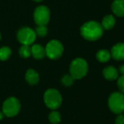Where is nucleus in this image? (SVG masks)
Masks as SVG:
<instances>
[{"label":"nucleus","instance_id":"f257e3e1","mask_svg":"<svg viewBox=\"0 0 124 124\" xmlns=\"http://www.w3.org/2000/svg\"><path fill=\"white\" fill-rule=\"evenodd\" d=\"M104 33V29L101 23L95 20H90L82 25L80 27V34L84 39L90 42L99 40Z\"/></svg>","mask_w":124,"mask_h":124},{"label":"nucleus","instance_id":"f03ea898","mask_svg":"<svg viewBox=\"0 0 124 124\" xmlns=\"http://www.w3.org/2000/svg\"><path fill=\"white\" fill-rule=\"evenodd\" d=\"M89 71V65L87 60L85 59L75 58L72 60L69 66V74L74 78L75 80H79L85 77Z\"/></svg>","mask_w":124,"mask_h":124},{"label":"nucleus","instance_id":"7ed1b4c3","mask_svg":"<svg viewBox=\"0 0 124 124\" xmlns=\"http://www.w3.org/2000/svg\"><path fill=\"white\" fill-rule=\"evenodd\" d=\"M108 107L114 114L124 113V94L120 91L113 92L108 98Z\"/></svg>","mask_w":124,"mask_h":124},{"label":"nucleus","instance_id":"20e7f679","mask_svg":"<svg viewBox=\"0 0 124 124\" xmlns=\"http://www.w3.org/2000/svg\"><path fill=\"white\" fill-rule=\"evenodd\" d=\"M45 105L51 110H57L61 106L62 98L60 92L55 88H49L44 94Z\"/></svg>","mask_w":124,"mask_h":124},{"label":"nucleus","instance_id":"39448f33","mask_svg":"<svg viewBox=\"0 0 124 124\" xmlns=\"http://www.w3.org/2000/svg\"><path fill=\"white\" fill-rule=\"evenodd\" d=\"M45 50H46V56H47L51 60H55L62 57L64 51V48L60 41L53 39L51 40L46 44Z\"/></svg>","mask_w":124,"mask_h":124},{"label":"nucleus","instance_id":"423d86ee","mask_svg":"<svg viewBox=\"0 0 124 124\" xmlns=\"http://www.w3.org/2000/svg\"><path fill=\"white\" fill-rule=\"evenodd\" d=\"M20 102L17 98L10 97L8 98L3 102V112L4 116L8 117H13L16 116L20 111Z\"/></svg>","mask_w":124,"mask_h":124},{"label":"nucleus","instance_id":"0eeeda50","mask_svg":"<svg viewBox=\"0 0 124 124\" xmlns=\"http://www.w3.org/2000/svg\"><path fill=\"white\" fill-rule=\"evenodd\" d=\"M34 20L37 26H46L50 20V10L45 5L38 6L34 11Z\"/></svg>","mask_w":124,"mask_h":124},{"label":"nucleus","instance_id":"6e6552de","mask_svg":"<svg viewBox=\"0 0 124 124\" xmlns=\"http://www.w3.org/2000/svg\"><path fill=\"white\" fill-rule=\"evenodd\" d=\"M17 38L21 44L31 45L36 38V34L33 29L30 27H23L17 33Z\"/></svg>","mask_w":124,"mask_h":124},{"label":"nucleus","instance_id":"1a4fd4ad","mask_svg":"<svg viewBox=\"0 0 124 124\" xmlns=\"http://www.w3.org/2000/svg\"><path fill=\"white\" fill-rule=\"evenodd\" d=\"M111 55L113 60L116 61H123L124 60V43L120 42L116 43L111 47Z\"/></svg>","mask_w":124,"mask_h":124},{"label":"nucleus","instance_id":"9d476101","mask_svg":"<svg viewBox=\"0 0 124 124\" xmlns=\"http://www.w3.org/2000/svg\"><path fill=\"white\" fill-rule=\"evenodd\" d=\"M103 77L107 81H115L119 76V71L115 66H107L102 71Z\"/></svg>","mask_w":124,"mask_h":124},{"label":"nucleus","instance_id":"9b49d317","mask_svg":"<svg viewBox=\"0 0 124 124\" xmlns=\"http://www.w3.org/2000/svg\"><path fill=\"white\" fill-rule=\"evenodd\" d=\"M113 14L118 17H124V0H114L111 3Z\"/></svg>","mask_w":124,"mask_h":124},{"label":"nucleus","instance_id":"f8f14e48","mask_svg":"<svg viewBox=\"0 0 124 124\" xmlns=\"http://www.w3.org/2000/svg\"><path fill=\"white\" fill-rule=\"evenodd\" d=\"M31 55L36 60H41L46 56V50L40 44H34L31 46Z\"/></svg>","mask_w":124,"mask_h":124},{"label":"nucleus","instance_id":"ddd939ff","mask_svg":"<svg viewBox=\"0 0 124 124\" xmlns=\"http://www.w3.org/2000/svg\"><path fill=\"white\" fill-rule=\"evenodd\" d=\"M25 80L29 84L36 85L40 80V76L36 71L33 69H29L25 73Z\"/></svg>","mask_w":124,"mask_h":124},{"label":"nucleus","instance_id":"4468645a","mask_svg":"<svg viewBox=\"0 0 124 124\" xmlns=\"http://www.w3.org/2000/svg\"><path fill=\"white\" fill-rule=\"evenodd\" d=\"M101 26H102L103 29L106 31H109L112 29L116 25V19L112 15H108L103 17L102 21H101Z\"/></svg>","mask_w":124,"mask_h":124},{"label":"nucleus","instance_id":"2eb2a0df","mask_svg":"<svg viewBox=\"0 0 124 124\" xmlns=\"http://www.w3.org/2000/svg\"><path fill=\"white\" fill-rule=\"evenodd\" d=\"M95 58L101 63H107L111 59V52L106 48H101L97 51Z\"/></svg>","mask_w":124,"mask_h":124},{"label":"nucleus","instance_id":"dca6fc26","mask_svg":"<svg viewBox=\"0 0 124 124\" xmlns=\"http://www.w3.org/2000/svg\"><path fill=\"white\" fill-rule=\"evenodd\" d=\"M19 54L22 58H29L31 55V45L22 44V46L19 49Z\"/></svg>","mask_w":124,"mask_h":124},{"label":"nucleus","instance_id":"f3484780","mask_svg":"<svg viewBox=\"0 0 124 124\" xmlns=\"http://www.w3.org/2000/svg\"><path fill=\"white\" fill-rule=\"evenodd\" d=\"M11 55H12V51L9 47L4 46L0 48V60H3V61L7 60L8 59H9Z\"/></svg>","mask_w":124,"mask_h":124},{"label":"nucleus","instance_id":"a211bd4d","mask_svg":"<svg viewBox=\"0 0 124 124\" xmlns=\"http://www.w3.org/2000/svg\"><path fill=\"white\" fill-rule=\"evenodd\" d=\"M48 118H49V121L52 124H58L61 122V114L57 111L56 110H53L52 112L49 114L48 116Z\"/></svg>","mask_w":124,"mask_h":124},{"label":"nucleus","instance_id":"6ab92c4d","mask_svg":"<svg viewBox=\"0 0 124 124\" xmlns=\"http://www.w3.org/2000/svg\"><path fill=\"white\" fill-rule=\"evenodd\" d=\"M74 80L75 79L72 76H71L70 74H66L62 77L61 82H62V85H63V86L70 87V86H72V85L74 84Z\"/></svg>","mask_w":124,"mask_h":124},{"label":"nucleus","instance_id":"aec40b11","mask_svg":"<svg viewBox=\"0 0 124 124\" xmlns=\"http://www.w3.org/2000/svg\"><path fill=\"white\" fill-rule=\"evenodd\" d=\"M35 32L39 37H45L47 34V27L46 26H37Z\"/></svg>","mask_w":124,"mask_h":124},{"label":"nucleus","instance_id":"412c9836","mask_svg":"<svg viewBox=\"0 0 124 124\" xmlns=\"http://www.w3.org/2000/svg\"><path fill=\"white\" fill-rule=\"evenodd\" d=\"M116 85L119 91L124 94V75L118 76V78L116 79Z\"/></svg>","mask_w":124,"mask_h":124},{"label":"nucleus","instance_id":"4be33fe9","mask_svg":"<svg viewBox=\"0 0 124 124\" xmlns=\"http://www.w3.org/2000/svg\"><path fill=\"white\" fill-rule=\"evenodd\" d=\"M115 124H124V114H118L115 119Z\"/></svg>","mask_w":124,"mask_h":124},{"label":"nucleus","instance_id":"5701e85b","mask_svg":"<svg viewBox=\"0 0 124 124\" xmlns=\"http://www.w3.org/2000/svg\"><path fill=\"white\" fill-rule=\"evenodd\" d=\"M118 71L121 75H124V64L121 65L119 66V69H118Z\"/></svg>","mask_w":124,"mask_h":124},{"label":"nucleus","instance_id":"b1692460","mask_svg":"<svg viewBox=\"0 0 124 124\" xmlns=\"http://www.w3.org/2000/svg\"><path fill=\"white\" fill-rule=\"evenodd\" d=\"M3 117H4V114L3 111H0V120H3Z\"/></svg>","mask_w":124,"mask_h":124},{"label":"nucleus","instance_id":"393cba45","mask_svg":"<svg viewBox=\"0 0 124 124\" xmlns=\"http://www.w3.org/2000/svg\"><path fill=\"white\" fill-rule=\"evenodd\" d=\"M33 1H36V2H41L42 0H33Z\"/></svg>","mask_w":124,"mask_h":124},{"label":"nucleus","instance_id":"a878e982","mask_svg":"<svg viewBox=\"0 0 124 124\" xmlns=\"http://www.w3.org/2000/svg\"><path fill=\"white\" fill-rule=\"evenodd\" d=\"M0 40H1V33H0Z\"/></svg>","mask_w":124,"mask_h":124}]
</instances>
